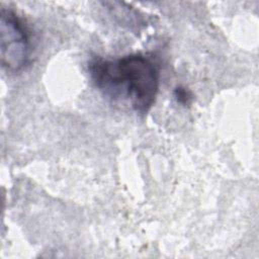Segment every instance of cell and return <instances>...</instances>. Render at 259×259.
<instances>
[{
	"instance_id": "7a4b0ae2",
	"label": "cell",
	"mask_w": 259,
	"mask_h": 259,
	"mask_svg": "<svg viewBox=\"0 0 259 259\" xmlns=\"http://www.w3.org/2000/svg\"><path fill=\"white\" fill-rule=\"evenodd\" d=\"M28 31L17 14L6 8L0 14V56L2 67L9 72L20 71L28 62Z\"/></svg>"
},
{
	"instance_id": "3957f363",
	"label": "cell",
	"mask_w": 259,
	"mask_h": 259,
	"mask_svg": "<svg viewBox=\"0 0 259 259\" xmlns=\"http://www.w3.org/2000/svg\"><path fill=\"white\" fill-rule=\"evenodd\" d=\"M174 96L177 100V102L183 104V105H186V104H189L191 99H192V95H191V92L182 87V86H178L175 91H174Z\"/></svg>"
},
{
	"instance_id": "6da1fadb",
	"label": "cell",
	"mask_w": 259,
	"mask_h": 259,
	"mask_svg": "<svg viewBox=\"0 0 259 259\" xmlns=\"http://www.w3.org/2000/svg\"><path fill=\"white\" fill-rule=\"evenodd\" d=\"M90 78L104 95L122 101L139 113L148 112L156 101L160 70L154 60L132 54L108 60L93 57L88 63Z\"/></svg>"
}]
</instances>
